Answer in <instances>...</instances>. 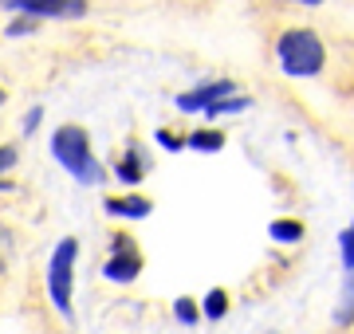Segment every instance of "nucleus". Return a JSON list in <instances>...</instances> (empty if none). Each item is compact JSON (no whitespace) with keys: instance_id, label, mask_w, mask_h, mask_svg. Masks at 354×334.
I'll return each mask as SVG.
<instances>
[{"instance_id":"20","label":"nucleus","mask_w":354,"mask_h":334,"mask_svg":"<svg viewBox=\"0 0 354 334\" xmlns=\"http://www.w3.org/2000/svg\"><path fill=\"white\" fill-rule=\"evenodd\" d=\"M288 4H307V8H315V4H323V0H288Z\"/></svg>"},{"instance_id":"19","label":"nucleus","mask_w":354,"mask_h":334,"mask_svg":"<svg viewBox=\"0 0 354 334\" xmlns=\"http://www.w3.org/2000/svg\"><path fill=\"white\" fill-rule=\"evenodd\" d=\"M39 122H44V106H32V110L24 115V126H20V130H24V138H32V134H36Z\"/></svg>"},{"instance_id":"16","label":"nucleus","mask_w":354,"mask_h":334,"mask_svg":"<svg viewBox=\"0 0 354 334\" xmlns=\"http://www.w3.org/2000/svg\"><path fill=\"white\" fill-rule=\"evenodd\" d=\"M153 141L162 146V150H169V154H181L185 150V134H174V130H153Z\"/></svg>"},{"instance_id":"21","label":"nucleus","mask_w":354,"mask_h":334,"mask_svg":"<svg viewBox=\"0 0 354 334\" xmlns=\"http://www.w3.org/2000/svg\"><path fill=\"white\" fill-rule=\"evenodd\" d=\"M0 106H4V90H0Z\"/></svg>"},{"instance_id":"14","label":"nucleus","mask_w":354,"mask_h":334,"mask_svg":"<svg viewBox=\"0 0 354 334\" xmlns=\"http://www.w3.org/2000/svg\"><path fill=\"white\" fill-rule=\"evenodd\" d=\"M174 315H177V322H181V326H197V322H201V307H197L189 295H181L174 303Z\"/></svg>"},{"instance_id":"3","label":"nucleus","mask_w":354,"mask_h":334,"mask_svg":"<svg viewBox=\"0 0 354 334\" xmlns=\"http://www.w3.org/2000/svg\"><path fill=\"white\" fill-rule=\"evenodd\" d=\"M75 264H79V240H75V236H64L59 244L51 248V256H48V299H51V307L59 311L67 322L75 319V307H71V291H75Z\"/></svg>"},{"instance_id":"7","label":"nucleus","mask_w":354,"mask_h":334,"mask_svg":"<svg viewBox=\"0 0 354 334\" xmlns=\"http://www.w3.org/2000/svg\"><path fill=\"white\" fill-rule=\"evenodd\" d=\"M146 169H150V154L142 150V141H130L127 150L118 154V161H114V177L122 181L127 189H134V185L146 177Z\"/></svg>"},{"instance_id":"18","label":"nucleus","mask_w":354,"mask_h":334,"mask_svg":"<svg viewBox=\"0 0 354 334\" xmlns=\"http://www.w3.org/2000/svg\"><path fill=\"white\" fill-rule=\"evenodd\" d=\"M36 20H28V16H20V20H12V24H8V28H4V36H32V32H36Z\"/></svg>"},{"instance_id":"10","label":"nucleus","mask_w":354,"mask_h":334,"mask_svg":"<svg viewBox=\"0 0 354 334\" xmlns=\"http://www.w3.org/2000/svg\"><path fill=\"white\" fill-rule=\"evenodd\" d=\"M185 150H197V154H216V150H225V134L213 126L205 130H193V134H185Z\"/></svg>"},{"instance_id":"8","label":"nucleus","mask_w":354,"mask_h":334,"mask_svg":"<svg viewBox=\"0 0 354 334\" xmlns=\"http://www.w3.org/2000/svg\"><path fill=\"white\" fill-rule=\"evenodd\" d=\"M102 213L114 220H146L153 213V201L142 193H122V197H102Z\"/></svg>"},{"instance_id":"17","label":"nucleus","mask_w":354,"mask_h":334,"mask_svg":"<svg viewBox=\"0 0 354 334\" xmlns=\"http://www.w3.org/2000/svg\"><path fill=\"white\" fill-rule=\"evenodd\" d=\"M16 157H20L16 146H0V173H8L16 166ZM8 189H12V181H0V193H8Z\"/></svg>"},{"instance_id":"6","label":"nucleus","mask_w":354,"mask_h":334,"mask_svg":"<svg viewBox=\"0 0 354 334\" xmlns=\"http://www.w3.org/2000/svg\"><path fill=\"white\" fill-rule=\"evenodd\" d=\"M241 90V83L236 79H213V83H201V87L185 90V95H177L174 103L181 115H205L213 103H221V99H232Z\"/></svg>"},{"instance_id":"15","label":"nucleus","mask_w":354,"mask_h":334,"mask_svg":"<svg viewBox=\"0 0 354 334\" xmlns=\"http://www.w3.org/2000/svg\"><path fill=\"white\" fill-rule=\"evenodd\" d=\"M339 259L346 271H354V220L339 232Z\"/></svg>"},{"instance_id":"12","label":"nucleus","mask_w":354,"mask_h":334,"mask_svg":"<svg viewBox=\"0 0 354 334\" xmlns=\"http://www.w3.org/2000/svg\"><path fill=\"white\" fill-rule=\"evenodd\" d=\"M197 307H201V319L221 322V319L228 315V291H225V287H213V291H209V295H205Z\"/></svg>"},{"instance_id":"2","label":"nucleus","mask_w":354,"mask_h":334,"mask_svg":"<svg viewBox=\"0 0 354 334\" xmlns=\"http://www.w3.org/2000/svg\"><path fill=\"white\" fill-rule=\"evenodd\" d=\"M276 63L291 79H315L327 63V48H323L319 32H311V28H288L276 39Z\"/></svg>"},{"instance_id":"11","label":"nucleus","mask_w":354,"mask_h":334,"mask_svg":"<svg viewBox=\"0 0 354 334\" xmlns=\"http://www.w3.org/2000/svg\"><path fill=\"white\" fill-rule=\"evenodd\" d=\"M268 236H272L276 244H299L307 236V228H304V220H272V224H268Z\"/></svg>"},{"instance_id":"5","label":"nucleus","mask_w":354,"mask_h":334,"mask_svg":"<svg viewBox=\"0 0 354 334\" xmlns=\"http://www.w3.org/2000/svg\"><path fill=\"white\" fill-rule=\"evenodd\" d=\"M4 8L28 20H79L87 16V0H0Z\"/></svg>"},{"instance_id":"4","label":"nucleus","mask_w":354,"mask_h":334,"mask_svg":"<svg viewBox=\"0 0 354 334\" xmlns=\"http://www.w3.org/2000/svg\"><path fill=\"white\" fill-rule=\"evenodd\" d=\"M142 268H146V259H142L138 244L130 240L127 232H118V236L111 240V256H106V264H102V279L127 287V283H134L142 275Z\"/></svg>"},{"instance_id":"9","label":"nucleus","mask_w":354,"mask_h":334,"mask_svg":"<svg viewBox=\"0 0 354 334\" xmlns=\"http://www.w3.org/2000/svg\"><path fill=\"white\" fill-rule=\"evenodd\" d=\"M335 326L339 331H351L354 326V271H346V279H342V287H339V303H335Z\"/></svg>"},{"instance_id":"13","label":"nucleus","mask_w":354,"mask_h":334,"mask_svg":"<svg viewBox=\"0 0 354 334\" xmlns=\"http://www.w3.org/2000/svg\"><path fill=\"white\" fill-rule=\"evenodd\" d=\"M244 110H252V99L248 95H232V99H221L205 110V118H221V115H244Z\"/></svg>"},{"instance_id":"1","label":"nucleus","mask_w":354,"mask_h":334,"mask_svg":"<svg viewBox=\"0 0 354 334\" xmlns=\"http://www.w3.org/2000/svg\"><path fill=\"white\" fill-rule=\"evenodd\" d=\"M51 157H55L79 185H91V189H95V185L106 181V169H102V161L95 157V150H91V134L83 126H75V122H67V126H59L51 134Z\"/></svg>"}]
</instances>
